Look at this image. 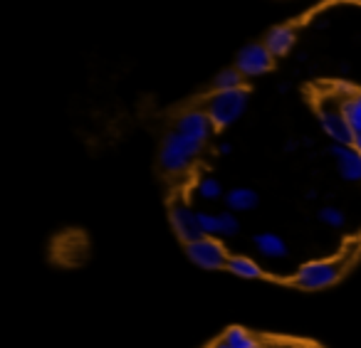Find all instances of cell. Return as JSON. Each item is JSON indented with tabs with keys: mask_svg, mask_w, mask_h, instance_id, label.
Here are the masks:
<instances>
[{
	"mask_svg": "<svg viewBox=\"0 0 361 348\" xmlns=\"http://www.w3.org/2000/svg\"><path fill=\"white\" fill-rule=\"evenodd\" d=\"M252 244H255V249L262 254V257L267 259H285L287 254H290V249H287V242L280 237L277 232H260L252 237Z\"/></svg>",
	"mask_w": 361,
	"mask_h": 348,
	"instance_id": "obj_9",
	"label": "cell"
},
{
	"mask_svg": "<svg viewBox=\"0 0 361 348\" xmlns=\"http://www.w3.org/2000/svg\"><path fill=\"white\" fill-rule=\"evenodd\" d=\"M213 348H233V346H228L226 341H221V343H216V346H213Z\"/></svg>",
	"mask_w": 361,
	"mask_h": 348,
	"instance_id": "obj_21",
	"label": "cell"
},
{
	"mask_svg": "<svg viewBox=\"0 0 361 348\" xmlns=\"http://www.w3.org/2000/svg\"><path fill=\"white\" fill-rule=\"evenodd\" d=\"M341 111H344L346 121H349L351 131H354V139L361 136V92L359 94H351L341 101Z\"/></svg>",
	"mask_w": 361,
	"mask_h": 348,
	"instance_id": "obj_13",
	"label": "cell"
},
{
	"mask_svg": "<svg viewBox=\"0 0 361 348\" xmlns=\"http://www.w3.org/2000/svg\"><path fill=\"white\" fill-rule=\"evenodd\" d=\"M171 225H173L176 235H178L186 244L206 237L201 230V223H198V213L191 208V205L180 203V200H176V203L171 205Z\"/></svg>",
	"mask_w": 361,
	"mask_h": 348,
	"instance_id": "obj_6",
	"label": "cell"
},
{
	"mask_svg": "<svg viewBox=\"0 0 361 348\" xmlns=\"http://www.w3.org/2000/svg\"><path fill=\"white\" fill-rule=\"evenodd\" d=\"M354 149L361 154V136H356V139H354Z\"/></svg>",
	"mask_w": 361,
	"mask_h": 348,
	"instance_id": "obj_20",
	"label": "cell"
},
{
	"mask_svg": "<svg viewBox=\"0 0 361 348\" xmlns=\"http://www.w3.org/2000/svg\"><path fill=\"white\" fill-rule=\"evenodd\" d=\"M341 267L336 262H326V259H319V262H307L297 269L295 274V284L302 289H322L329 287L339 279Z\"/></svg>",
	"mask_w": 361,
	"mask_h": 348,
	"instance_id": "obj_3",
	"label": "cell"
},
{
	"mask_svg": "<svg viewBox=\"0 0 361 348\" xmlns=\"http://www.w3.org/2000/svg\"><path fill=\"white\" fill-rule=\"evenodd\" d=\"M257 203H260V195L252 188H233L226 193V208L231 213H247L257 208Z\"/></svg>",
	"mask_w": 361,
	"mask_h": 348,
	"instance_id": "obj_11",
	"label": "cell"
},
{
	"mask_svg": "<svg viewBox=\"0 0 361 348\" xmlns=\"http://www.w3.org/2000/svg\"><path fill=\"white\" fill-rule=\"evenodd\" d=\"M186 252H188V257L203 269H223V267H228V259H231L218 237L196 240V242L186 244Z\"/></svg>",
	"mask_w": 361,
	"mask_h": 348,
	"instance_id": "obj_5",
	"label": "cell"
},
{
	"mask_svg": "<svg viewBox=\"0 0 361 348\" xmlns=\"http://www.w3.org/2000/svg\"><path fill=\"white\" fill-rule=\"evenodd\" d=\"M198 223L206 237H218L221 235V218L213 213H198Z\"/></svg>",
	"mask_w": 361,
	"mask_h": 348,
	"instance_id": "obj_18",
	"label": "cell"
},
{
	"mask_svg": "<svg viewBox=\"0 0 361 348\" xmlns=\"http://www.w3.org/2000/svg\"><path fill=\"white\" fill-rule=\"evenodd\" d=\"M218 151H221L223 156H228V154H231V144H221V149H218Z\"/></svg>",
	"mask_w": 361,
	"mask_h": 348,
	"instance_id": "obj_19",
	"label": "cell"
},
{
	"mask_svg": "<svg viewBox=\"0 0 361 348\" xmlns=\"http://www.w3.org/2000/svg\"><path fill=\"white\" fill-rule=\"evenodd\" d=\"M262 45L270 50L272 57H282L290 52V47L295 45V30H292L290 25H280V27H272L270 32H267L265 42Z\"/></svg>",
	"mask_w": 361,
	"mask_h": 348,
	"instance_id": "obj_10",
	"label": "cell"
},
{
	"mask_svg": "<svg viewBox=\"0 0 361 348\" xmlns=\"http://www.w3.org/2000/svg\"><path fill=\"white\" fill-rule=\"evenodd\" d=\"M329 156L336 161V170L349 183H361V154L354 146H329Z\"/></svg>",
	"mask_w": 361,
	"mask_h": 348,
	"instance_id": "obj_8",
	"label": "cell"
},
{
	"mask_svg": "<svg viewBox=\"0 0 361 348\" xmlns=\"http://www.w3.org/2000/svg\"><path fill=\"white\" fill-rule=\"evenodd\" d=\"M213 121L206 111H186L180 116L176 129L171 131L169 136L164 139V146H161V168L169 170V173H180L186 170L188 166L193 163L198 154L203 151L206 141L211 139L213 134Z\"/></svg>",
	"mask_w": 361,
	"mask_h": 348,
	"instance_id": "obj_1",
	"label": "cell"
},
{
	"mask_svg": "<svg viewBox=\"0 0 361 348\" xmlns=\"http://www.w3.org/2000/svg\"><path fill=\"white\" fill-rule=\"evenodd\" d=\"M245 109H247V92L240 87V89L216 92V94L208 99L206 114L211 116L216 129H226L233 121L240 119Z\"/></svg>",
	"mask_w": 361,
	"mask_h": 348,
	"instance_id": "obj_2",
	"label": "cell"
},
{
	"mask_svg": "<svg viewBox=\"0 0 361 348\" xmlns=\"http://www.w3.org/2000/svg\"><path fill=\"white\" fill-rule=\"evenodd\" d=\"M228 269L238 277H245V279H260L262 277V269L260 264H255L250 257H243V254H233L228 259Z\"/></svg>",
	"mask_w": 361,
	"mask_h": 348,
	"instance_id": "obj_12",
	"label": "cell"
},
{
	"mask_svg": "<svg viewBox=\"0 0 361 348\" xmlns=\"http://www.w3.org/2000/svg\"><path fill=\"white\" fill-rule=\"evenodd\" d=\"M196 193H198V198H203V200L226 198V195H223V185L218 178H203L201 183L196 185Z\"/></svg>",
	"mask_w": 361,
	"mask_h": 348,
	"instance_id": "obj_16",
	"label": "cell"
},
{
	"mask_svg": "<svg viewBox=\"0 0 361 348\" xmlns=\"http://www.w3.org/2000/svg\"><path fill=\"white\" fill-rule=\"evenodd\" d=\"M243 87V75L238 70H223L216 77V89L228 92V89H240Z\"/></svg>",
	"mask_w": 361,
	"mask_h": 348,
	"instance_id": "obj_17",
	"label": "cell"
},
{
	"mask_svg": "<svg viewBox=\"0 0 361 348\" xmlns=\"http://www.w3.org/2000/svg\"><path fill=\"white\" fill-rule=\"evenodd\" d=\"M270 67H272V55L265 45H247L238 55L235 70L243 77H257V75H265Z\"/></svg>",
	"mask_w": 361,
	"mask_h": 348,
	"instance_id": "obj_7",
	"label": "cell"
},
{
	"mask_svg": "<svg viewBox=\"0 0 361 348\" xmlns=\"http://www.w3.org/2000/svg\"><path fill=\"white\" fill-rule=\"evenodd\" d=\"M317 218H319V223H324L326 228H336L341 230L346 225V215L341 213L339 208H334V205H324V208L317 213Z\"/></svg>",
	"mask_w": 361,
	"mask_h": 348,
	"instance_id": "obj_15",
	"label": "cell"
},
{
	"mask_svg": "<svg viewBox=\"0 0 361 348\" xmlns=\"http://www.w3.org/2000/svg\"><path fill=\"white\" fill-rule=\"evenodd\" d=\"M319 124L324 129V134L329 136L334 144L339 146H354V131H351L349 121H346L344 111H341V104L334 106L329 101L319 106Z\"/></svg>",
	"mask_w": 361,
	"mask_h": 348,
	"instance_id": "obj_4",
	"label": "cell"
},
{
	"mask_svg": "<svg viewBox=\"0 0 361 348\" xmlns=\"http://www.w3.org/2000/svg\"><path fill=\"white\" fill-rule=\"evenodd\" d=\"M221 341H226L228 346L233 348H257V341L250 336V333L245 331V328H228L226 333H223Z\"/></svg>",
	"mask_w": 361,
	"mask_h": 348,
	"instance_id": "obj_14",
	"label": "cell"
}]
</instances>
